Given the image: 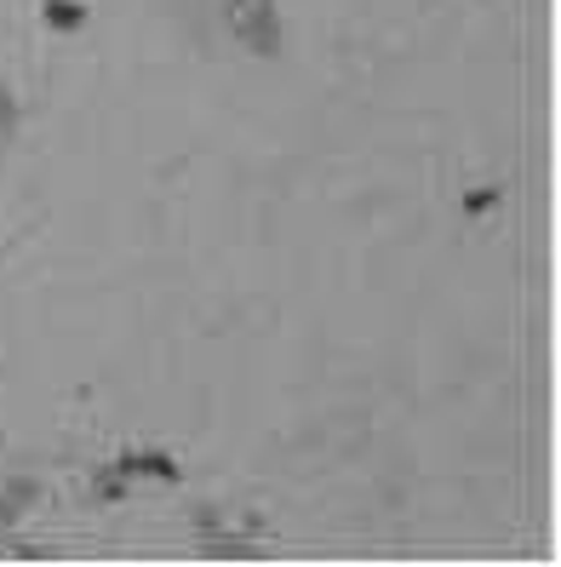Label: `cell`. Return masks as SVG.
Masks as SVG:
<instances>
[{"label": "cell", "instance_id": "cell-1", "mask_svg": "<svg viewBox=\"0 0 561 567\" xmlns=\"http://www.w3.org/2000/svg\"><path fill=\"white\" fill-rule=\"evenodd\" d=\"M229 29L247 52H276L281 47V18L276 0H229Z\"/></svg>", "mask_w": 561, "mask_h": 567}, {"label": "cell", "instance_id": "cell-2", "mask_svg": "<svg viewBox=\"0 0 561 567\" xmlns=\"http://www.w3.org/2000/svg\"><path fill=\"white\" fill-rule=\"evenodd\" d=\"M18 126V97H12V86H0V138Z\"/></svg>", "mask_w": 561, "mask_h": 567}, {"label": "cell", "instance_id": "cell-3", "mask_svg": "<svg viewBox=\"0 0 561 567\" xmlns=\"http://www.w3.org/2000/svg\"><path fill=\"white\" fill-rule=\"evenodd\" d=\"M86 12H75V7H63V0H52V23H63V29H75Z\"/></svg>", "mask_w": 561, "mask_h": 567}]
</instances>
